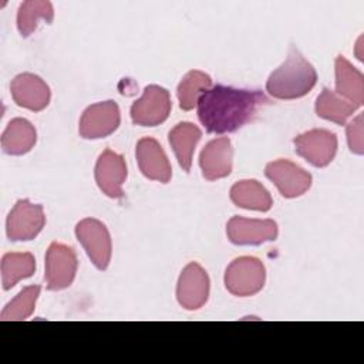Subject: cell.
Listing matches in <instances>:
<instances>
[{
  "label": "cell",
  "mask_w": 364,
  "mask_h": 364,
  "mask_svg": "<svg viewBox=\"0 0 364 364\" xmlns=\"http://www.w3.org/2000/svg\"><path fill=\"white\" fill-rule=\"evenodd\" d=\"M270 104L260 90L215 85L198 100V118L210 134L233 132L252 121L257 111Z\"/></svg>",
  "instance_id": "obj_1"
},
{
  "label": "cell",
  "mask_w": 364,
  "mask_h": 364,
  "mask_svg": "<svg viewBox=\"0 0 364 364\" xmlns=\"http://www.w3.org/2000/svg\"><path fill=\"white\" fill-rule=\"evenodd\" d=\"M317 82L314 67L303 54L290 46L286 61L277 67L267 78V92L279 100H296L313 90Z\"/></svg>",
  "instance_id": "obj_2"
},
{
  "label": "cell",
  "mask_w": 364,
  "mask_h": 364,
  "mask_svg": "<svg viewBox=\"0 0 364 364\" xmlns=\"http://www.w3.org/2000/svg\"><path fill=\"white\" fill-rule=\"evenodd\" d=\"M266 279L263 263L257 257L242 256L235 259L225 272V286L235 296H253L262 290Z\"/></svg>",
  "instance_id": "obj_3"
},
{
  "label": "cell",
  "mask_w": 364,
  "mask_h": 364,
  "mask_svg": "<svg viewBox=\"0 0 364 364\" xmlns=\"http://www.w3.org/2000/svg\"><path fill=\"white\" fill-rule=\"evenodd\" d=\"M46 225L43 206L20 199L10 210L6 222V233L11 242L34 239Z\"/></svg>",
  "instance_id": "obj_4"
},
{
  "label": "cell",
  "mask_w": 364,
  "mask_h": 364,
  "mask_svg": "<svg viewBox=\"0 0 364 364\" xmlns=\"http://www.w3.org/2000/svg\"><path fill=\"white\" fill-rule=\"evenodd\" d=\"M77 255L73 247L53 242L46 253V283L47 289L57 291L67 289L77 273Z\"/></svg>",
  "instance_id": "obj_5"
},
{
  "label": "cell",
  "mask_w": 364,
  "mask_h": 364,
  "mask_svg": "<svg viewBox=\"0 0 364 364\" xmlns=\"http://www.w3.org/2000/svg\"><path fill=\"white\" fill-rule=\"evenodd\" d=\"M75 236L97 269L105 270L111 260V236L105 225L85 218L75 226Z\"/></svg>",
  "instance_id": "obj_6"
},
{
  "label": "cell",
  "mask_w": 364,
  "mask_h": 364,
  "mask_svg": "<svg viewBox=\"0 0 364 364\" xmlns=\"http://www.w3.org/2000/svg\"><path fill=\"white\" fill-rule=\"evenodd\" d=\"M172 108L169 92L159 85H148L144 94L131 107V119L135 125L155 127L166 121Z\"/></svg>",
  "instance_id": "obj_7"
},
{
  "label": "cell",
  "mask_w": 364,
  "mask_h": 364,
  "mask_svg": "<svg viewBox=\"0 0 364 364\" xmlns=\"http://www.w3.org/2000/svg\"><path fill=\"white\" fill-rule=\"evenodd\" d=\"M119 121V108L115 101L97 102L82 112L78 131L85 139L105 138L118 128Z\"/></svg>",
  "instance_id": "obj_8"
},
{
  "label": "cell",
  "mask_w": 364,
  "mask_h": 364,
  "mask_svg": "<svg viewBox=\"0 0 364 364\" xmlns=\"http://www.w3.org/2000/svg\"><path fill=\"white\" fill-rule=\"evenodd\" d=\"M294 149L313 166H327L337 152V136L327 129H311L294 138Z\"/></svg>",
  "instance_id": "obj_9"
},
{
  "label": "cell",
  "mask_w": 364,
  "mask_h": 364,
  "mask_svg": "<svg viewBox=\"0 0 364 364\" xmlns=\"http://www.w3.org/2000/svg\"><path fill=\"white\" fill-rule=\"evenodd\" d=\"M264 175L277 186L279 192L284 198H297L311 185V175L289 159L269 162L266 165Z\"/></svg>",
  "instance_id": "obj_10"
},
{
  "label": "cell",
  "mask_w": 364,
  "mask_h": 364,
  "mask_svg": "<svg viewBox=\"0 0 364 364\" xmlns=\"http://www.w3.org/2000/svg\"><path fill=\"white\" fill-rule=\"evenodd\" d=\"M209 296V277L205 269L192 262L182 270L178 286L176 299L178 303L186 310L200 309Z\"/></svg>",
  "instance_id": "obj_11"
},
{
  "label": "cell",
  "mask_w": 364,
  "mask_h": 364,
  "mask_svg": "<svg viewBox=\"0 0 364 364\" xmlns=\"http://www.w3.org/2000/svg\"><path fill=\"white\" fill-rule=\"evenodd\" d=\"M226 233L235 245H260L277 237V225L272 219L233 216L226 225Z\"/></svg>",
  "instance_id": "obj_12"
},
{
  "label": "cell",
  "mask_w": 364,
  "mask_h": 364,
  "mask_svg": "<svg viewBox=\"0 0 364 364\" xmlns=\"http://www.w3.org/2000/svg\"><path fill=\"white\" fill-rule=\"evenodd\" d=\"M127 179V165L124 158L111 151L105 149L97 159L95 164V182L98 188L109 198H122V183Z\"/></svg>",
  "instance_id": "obj_13"
},
{
  "label": "cell",
  "mask_w": 364,
  "mask_h": 364,
  "mask_svg": "<svg viewBox=\"0 0 364 364\" xmlns=\"http://www.w3.org/2000/svg\"><path fill=\"white\" fill-rule=\"evenodd\" d=\"M14 102L30 111H41L50 102V88L44 80L31 73H23L14 77L10 84Z\"/></svg>",
  "instance_id": "obj_14"
},
{
  "label": "cell",
  "mask_w": 364,
  "mask_h": 364,
  "mask_svg": "<svg viewBox=\"0 0 364 364\" xmlns=\"http://www.w3.org/2000/svg\"><path fill=\"white\" fill-rule=\"evenodd\" d=\"M135 154L144 176L162 183L169 182L172 176L171 164L156 139L151 136L141 138L136 144Z\"/></svg>",
  "instance_id": "obj_15"
},
{
  "label": "cell",
  "mask_w": 364,
  "mask_h": 364,
  "mask_svg": "<svg viewBox=\"0 0 364 364\" xmlns=\"http://www.w3.org/2000/svg\"><path fill=\"white\" fill-rule=\"evenodd\" d=\"M233 148L228 136H220L208 142L200 155L199 165L202 175L208 181H215L228 176L232 172Z\"/></svg>",
  "instance_id": "obj_16"
},
{
  "label": "cell",
  "mask_w": 364,
  "mask_h": 364,
  "mask_svg": "<svg viewBox=\"0 0 364 364\" xmlns=\"http://www.w3.org/2000/svg\"><path fill=\"white\" fill-rule=\"evenodd\" d=\"M336 92L358 108L364 102V75L344 55L336 58Z\"/></svg>",
  "instance_id": "obj_17"
},
{
  "label": "cell",
  "mask_w": 364,
  "mask_h": 364,
  "mask_svg": "<svg viewBox=\"0 0 364 364\" xmlns=\"http://www.w3.org/2000/svg\"><path fill=\"white\" fill-rule=\"evenodd\" d=\"M200 136L202 131L192 122H179L169 131V144L179 166L186 172L191 171L192 155Z\"/></svg>",
  "instance_id": "obj_18"
},
{
  "label": "cell",
  "mask_w": 364,
  "mask_h": 364,
  "mask_svg": "<svg viewBox=\"0 0 364 364\" xmlns=\"http://www.w3.org/2000/svg\"><path fill=\"white\" fill-rule=\"evenodd\" d=\"M36 139L34 125L24 118H14L1 135V148L9 155H24L34 146Z\"/></svg>",
  "instance_id": "obj_19"
},
{
  "label": "cell",
  "mask_w": 364,
  "mask_h": 364,
  "mask_svg": "<svg viewBox=\"0 0 364 364\" xmlns=\"http://www.w3.org/2000/svg\"><path fill=\"white\" fill-rule=\"evenodd\" d=\"M230 199L239 208L260 212H267L273 205L269 191L255 179L236 182L230 188Z\"/></svg>",
  "instance_id": "obj_20"
},
{
  "label": "cell",
  "mask_w": 364,
  "mask_h": 364,
  "mask_svg": "<svg viewBox=\"0 0 364 364\" xmlns=\"http://www.w3.org/2000/svg\"><path fill=\"white\" fill-rule=\"evenodd\" d=\"M36 270V259L28 252H10L1 259V284L4 290H10L20 280L33 276Z\"/></svg>",
  "instance_id": "obj_21"
},
{
  "label": "cell",
  "mask_w": 364,
  "mask_h": 364,
  "mask_svg": "<svg viewBox=\"0 0 364 364\" xmlns=\"http://www.w3.org/2000/svg\"><path fill=\"white\" fill-rule=\"evenodd\" d=\"M357 105L337 95L330 88H323L316 100V114L327 121L336 124H346V121L357 111Z\"/></svg>",
  "instance_id": "obj_22"
},
{
  "label": "cell",
  "mask_w": 364,
  "mask_h": 364,
  "mask_svg": "<svg viewBox=\"0 0 364 364\" xmlns=\"http://www.w3.org/2000/svg\"><path fill=\"white\" fill-rule=\"evenodd\" d=\"M54 17L53 4L47 0L23 1L17 11V28L23 37L33 34L40 20L51 23Z\"/></svg>",
  "instance_id": "obj_23"
},
{
  "label": "cell",
  "mask_w": 364,
  "mask_h": 364,
  "mask_svg": "<svg viewBox=\"0 0 364 364\" xmlns=\"http://www.w3.org/2000/svg\"><path fill=\"white\" fill-rule=\"evenodd\" d=\"M212 87L210 77L199 70H192L183 75L178 85V100L179 107L183 111L192 109L196 104L199 97Z\"/></svg>",
  "instance_id": "obj_24"
},
{
  "label": "cell",
  "mask_w": 364,
  "mask_h": 364,
  "mask_svg": "<svg viewBox=\"0 0 364 364\" xmlns=\"http://www.w3.org/2000/svg\"><path fill=\"white\" fill-rule=\"evenodd\" d=\"M40 294V286L33 284L24 287L6 307L0 314L1 321H18L26 320L34 311L36 301Z\"/></svg>",
  "instance_id": "obj_25"
},
{
  "label": "cell",
  "mask_w": 364,
  "mask_h": 364,
  "mask_svg": "<svg viewBox=\"0 0 364 364\" xmlns=\"http://www.w3.org/2000/svg\"><path fill=\"white\" fill-rule=\"evenodd\" d=\"M363 125L364 118L363 114H358L351 122L347 125V142L351 152L357 155L364 154V136H363Z\"/></svg>",
  "instance_id": "obj_26"
}]
</instances>
